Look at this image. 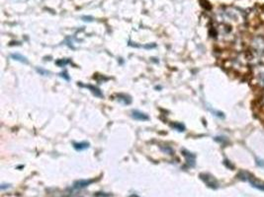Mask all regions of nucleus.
Returning a JSON list of instances; mask_svg holds the SVG:
<instances>
[{
  "mask_svg": "<svg viewBox=\"0 0 264 197\" xmlns=\"http://www.w3.org/2000/svg\"><path fill=\"white\" fill-rule=\"evenodd\" d=\"M183 153H184V156L186 158H187V163L188 164H190L191 163V165H194V161H195V156L194 155H192L191 153H189V152H187V151H185V150H183Z\"/></svg>",
  "mask_w": 264,
  "mask_h": 197,
  "instance_id": "423d86ee",
  "label": "nucleus"
},
{
  "mask_svg": "<svg viewBox=\"0 0 264 197\" xmlns=\"http://www.w3.org/2000/svg\"><path fill=\"white\" fill-rule=\"evenodd\" d=\"M37 72H39L41 75H44V76L49 75V71L43 69V68H37Z\"/></svg>",
  "mask_w": 264,
  "mask_h": 197,
  "instance_id": "9d476101",
  "label": "nucleus"
},
{
  "mask_svg": "<svg viewBox=\"0 0 264 197\" xmlns=\"http://www.w3.org/2000/svg\"><path fill=\"white\" fill-rule=\"evenodd\" d=\"M171 126L173 127L174 129H176L177 131H179V132L184 131V130H185L184 125H183V124H181V123H173V124H172Z\"/></svg>",
  "mask_w": 264,
  "mask_h": 197,
  "instance_id": "6e6552de",
  "label": "nucleus"
},
{
  "mask_svg": "<svg viewBox=\"0 0 264 197\" xmlns=\"http://www.w3.org/2000/svg\"><path fill=\"white\" fill-rule=\"evenodd\" d=\"M73 147L75 150L77 151H82V150H85L87 149L89 147V143H87V142H81V143H74L73 144Z\"/></svg>",
  "mask_w": 264,
  "mask_h": 197,
  "instance_id": "39448f33",
  "label": "nucleus"
},
{
  "mask_svg": "<svg viewBox=\"0 0 264 197\" xmlns=\"http://www.w3.org/2000/svg\"><path fill=\"white\" fill-rule=\"evenodd\" d=\"M61 77H62V78H65V80H69V77L67 76V73L66 72H62V73H61Z\"/></svg>",
  "mask_w": 264,
  "mask_h": 197,
  "instance_id": "9b49d317",
  "label": "nucleus"
},
{
  "mask_svg": "<svg viewBox=\"0 0 264 197\" xmlns=\"http://www.w3.org/2000/svg\"><path fill=\"white\" fill-rule=\"evenodd\" d=\"M132 116H133L134 119L140 120V121H147L149 119L148 114H145V113L140 112V111H133V112H132Z\"/></svg>",
  "mask_w": 264,
  "mask_h": 197,
  "instance_id": "f257e3e1",
  "label": "nucleus"
},
{
  "mask_svg": "<svg viewBox=\"0 0 264 197\" xmlns=\"http://www.w3.org/2000/svg\"><path fill=\"white\" fill-rule=\"evenodd\" d=\"M262 82H263V84H264V76L262 77Z\"/></svg>",
  "mask_w": 264,
  "mask_h": 197,
  "instance_id": "f8f14e48",
  "label": "nucleus"
},
{
  "mask_svg": "<svg viewBox=\"0 0 264 197\" xmlns=\"http://www.w3.org/2000/svg\"><path fill=\"white\" fill-rule=\"evenodd\" d=\"M118 100H119L120 102H122L124 104H130L132 102L130 97H128V96H126V95H120L119 97H118Z\"/></svg>",
  "mask_w": 264,
  "mask_h": 197,
  "instance_id": "0eeeda50",
  "label": "nucleus"
},
{
  "mask_svg": "<svg viewBox=\"0 0 264 197\" xmlns=\"http://www.w3.org/2000/svg\"><path fill=\"white\" fill-rule=\"evenodd\" d=\"M56 63H57V65H58L60 67H65L66 64L70 63V60H68V59H60V60H57Z\"/></svg>",
  "mask_w": 264,
  "mask_h": 197,
  "instance_id": "1a4fd4ad",
  "label": "nucleus"
},
{
  "mask_svg": "<svg viewBox=\"0 0 264 197\" xmlns=\"http://www.w3.org/2000/svg\"><path fill=\"white\" fill-rule=\"evenodd\" d=\"M11 57L14 59V60H16V61L28 64V59H27L25 56L21 55V54H19V53H13V54H11Z\"/></svg>",
  "mask_w": 264,
  "mask_h": 197,
  "instance_id": "7ed1b4c3",
  "label": "nucleus"
},
{
  "mask_svg": "<svg viewBox=\"0 0 264 197\" xmlns=\"http://www.w3.org/2000/svg\"><path fill=\"white\" fill-rule=\"evenodd\" d=\"M92 180H79L74 183V188H83V187L88 186Z\"/></svg>",
  "mask_w": 264,
  "mask_h": 197,
  "instance_id": "20e7f679",
  "label": "nucleus"
},
{
  "mask_svg": "<svg viewBox=\"0 0 264 197\" xmlns=\"http://www.w3.org/2000/svg\"><path fill=\"white\" fill-rule=\"evenodd\" d=\"M80 85H81V84H80ZM81 86L85 87V88H88L89 90H91L92 94L96 96V97H99V98H102V97H103L102 92L100 91L98 88H96V87H93V86H91V85H81Z\"/></svg>",
  "mask_w": 264,
  "mask_h": 197,
  "instance_id": "f03ea898",
  "label": "nucleus"
}]
</instances>
